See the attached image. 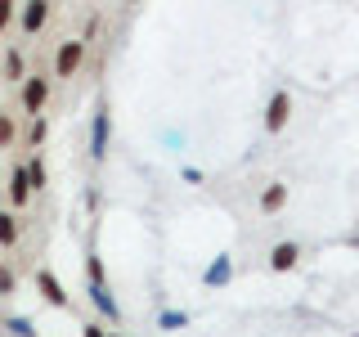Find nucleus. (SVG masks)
<instances>
[{
	"label": "nucleus",
	"mask_w": 359,
	"mask_h": 337,
	"mask_svg": "<svg viewBox=\"0 0 359 337\" xmlns=\"http://www.w3.org/2000/svg\"><path fill=\"white\" fill-rule=\"evenodd\" d=\"M45 131H50V126H45V117L32 121V144H41V140H45Z\"/></svg>",
	"instance_id": "nucleus-15"
},
{
	"label": "nucleus",
	"mask_w": 359,
	"mask_h": 337,
	"mask_svg": "<svg viewBox=\"0 0 359 337\" xmlns=\"http://www.w3.org/2000/svg\"><path fill=\"white\" fill-rule=\"evenodd\" d=\"M18 243V220L9 211H0V247H14Z\"/></svg>",
	"instance_id": "nucleus-10"
},
{
	"label": "nucleus",
	"mask_w": 359,
	"mask_h": 337,
	"mask_svg": "<svg viewBox=\"0 0 359 337\" xmlns=\"http://www.w3.org/2000/svg\"><path fill=\"white\" fill-rule=\"evenodd\" d=\"M283 198H287V189H283V185H269V189H265V198H261V207H265V211H278V207H283Z\"/></svg>",
	"instance_id": "nucleus-12"
},
{
	"label": "nucleus",
	"mask_w": 359,
	"mask_h": 337,
	"mask_svg": "<svg viewBox=\"0 0 359 337\" xmlns=\"http://www.w3.org/2000/svg\"><path fill=\"white\" fill-rule=\"evenodd\" d=\"M9 18H14V5H5V0H0V27H9Z\"/></svg>",
	"instance_id": "nucleus-19"
},
{
	"label": "nucleus",
	"mask_w": 359,
	"mask_h": 337,
	"mask_svg": "<svg viewBox=\"0 0 359 337\" xmlns=\"http://www.w3.org/2000/svg\"><path fill=\"white\" fill-rule=\"evenodd\" d=\"M297 256H301L297 243H278L274 256H269V265H274V270H292V265H297Z\"/></svg>",
	"instance_id": "nucleus-6"
},
{
	"label": "nucleus",
	"mask_w": 359,
	"mask_h": 337,
	"mask_svg": "<svg viewBox=\"0 0 359 337\" xmlns=\"http://www.w3.org/2000/svg\"><path fill=\"white\" fill-rule=\"evenodd\" d=\"M112 337H117V333H112Z\"/></svg>",
	"instance_id": "nucleus-21"
},
{
	"label": "nucleus",
	"mask_w": 359,
	"mask_h": 337,
	"mask_svg": "<svg viewBox=\"0 0 359 337\" xmlns=\"http://www.w3.org/2000/svg\"><path fill=\"white\" fill-rule=\"evenodd\" d=\"M9 329H14L18 337H32V324H27V319H14V324H9Z\"/></svg>",
	"instance_id": "nucleus-18"
},
{
	"label": "nucleus",
	"mask_w": 359,
	"mask_h": 337,
	"mask_svg": "<svg viewBox=\"0 0 359 337\" xmlns=\"http://www.w3.org/2000/svg\"><path fill=\"white\" fill-rule=\"evenodd\" d=\"M36 288L45 292V301H50V306H59V310L67 306V292H63V284L50 275V270H41V275H36Z\"/></svg>",
	"instance_id": "nucleus-4"
},
{
	"label": "nucleus",
	"mask_w": 359,
	"mask_h": 337,
	"mask_svg": "<svg viewBox=\"0 0 359 337\" xmlns=\"http://www.w3.org/2000/svg\"><path fill=\"white\" fill-rule=\"evenodd\" d=\"M81 59H86V41H63L59 45V59H54V72H59V77H72Z\"/></svg>",
	"instance_id": "nucleus-1"
},
{
	"label": "nucleus",
	"mask_w": 359,
	"mask_h": 337,
	"mask_svg": "<svg viewBox=\"0 0 359 337\" xmlns=\"http://www.w3.org/2000/svg\"><path fill=\"white\" fill-rule=\"evenodd\" d=\"M45 99H50V81H45V77H27V86H22V108L41 112Z\"/></svg>",
	"instance_id": "nucleus-2"
},
{
	"label": "nucleus",
	"mask_w": 359,
	"mask_h": 337,
	"mask_svg": "<svg viewBox=\"0 0 359 337\" xmlns=\"http://www.w3.org/2000/svg\"><path fill=\"white\" fill-rule=\"evenodd\" d=\"M27 194H32V180H27V166H22V171H14V189H9L14 207H22V202H27Z\"/></svg>",
	"instance_id": "nucleus-9"
},
{
	"label": "nucleus",
	"mask_w": 359,
	"mask_h": 337,
	"mask_svg": "<svg viewBox=\"0 0 359 337\" xmlns=\"http://www.w3.org/2000/svg\"><path fill=\"white\" fill-rule=\"evenodd\" d=\"M45 18H50V5H45V0H32V5L22 9V27H27V32H36Z\"/></svg>",
	"instance_id": "nucleus-7"
},
{
	"label": "nucleus",
	"mask_w": 359,
	"mask_h": 337,
	"mask_svg": "<svg viewBox=\"0 0 359 337\" xmlns=\"http://www.w3.org/2000/svg\"><path fill=\"white\" fill-rule=\"evenodd\" d=\"M81 333H86V337H104V333H99V329H95V324H86V329H81Z\"/></svg>",
	"instance_id": "nucleus-20"
},
{
	"label": "nucleus",
	"mask_w": 359,
	"mask_h": 337,
	"mask_svg": "<svg viewBox=\"0 0 359 337\" xmlns=\"http://www.w3.org/2000/svg\"><path fill=\"white\" fill-rule=\"evenodd\" d=\"M9 140H14V121H9V117H5V112H0V149H5V144H9Z\"/></svg>",
	"instance_id": "nucleus-14"
},
{
	"label": "nucleus",
	"mask_w": 359,
	"mask_h": 337,
	"mask_svg": "<svg viewBox=\"0 0 359 337\" xmlns=\"http://www.w3.org/2000/svg\"><path fill=\"white\" fill-rule=\"evenodd\" d=\"M287 108H292L287 90H278V95L269 99V112H265V131H283V121H287Z\"/></svg>",
	"instance_id": "nucleus-3"
},
{
	"label": "nucleus",
	"mask_w": 359,
	"mask_h": 337,
	"mask_svg": "<svg viewBox=\"0 0 359 337\" xmlns=\"http://www.w3.org/2000/svg\"><path fill=\"white\" fill-rule=\"evenodd\" d=\"M233 275V265H229V256H216V261H211V270H207V284L216 288V284H224V279Z\"/></svg>",
	"instance_id": "nucleus-11"
},
{
	"label": "nucleus",
	"mask_w": 359,
	"mask_h": 337,
	"mask_svg": "<svg viewBox=\"0 0 359 337\" xmlns=\"http://www.w3.org/2000/svg\"><path fill=\"white\" fill-rule=\"evenodd\" d=\"M27 180H32V189H45V162H41V157L27 162Z\"/></svg>",
	"instance_id": "nucleus-13"
},
{
	"label": "nucleus",
	"mask_w": 359,
	"mask_h": 337,
	"mask_svg": "<svg viewBox=\"0 0 359 337\" xmlns=\"http://www.w3.org/2000/svg\"><path fill=\"white\" fill-rule=\"evenodd\" d=\"M90 301H95L99 310L108 315V319H121V310H117V301L108 297V288H104V279H95V284H90Z\"/></svg>",
	"instance_id": "nucleus-5"
},
{
	"label": "nucleus",
	"mask_w": 359,
	"mask_h": 337,
	"mask_svg": "<svg viewBox=\"0 0 359 337\" xmlns=\"http://www.w3.org/2000/svg\"><path fill=\"white\" fill-rule=\"evenodd\" d=\"M0 292H14V275H9L5 265H0Z\"/></svg>",
	"instance_id": "nucleus-16"
},
{
	"label": "nucleus",
	"mask_w": 359,
	"mask_h": 337,
	"mask_svg": "<svg viewBox=\"0 0 359 337\" xmlns=\"http://www.w3.org/2000/svg\"><path fill=\"white\" fill-rule=\"evenodd\" d=\"M104 149H108V112L99 108V112H95V149H90V153L104 157Z\"/></svg>",
	"instance_id": "nucleus-8"
},
{
	"label": "nucleus",
	"mask_w": 359,
	"mask_h": 337,
	"mask_svg": "<svg viewBox=\"0 0 359 337\" xmlns=\"http://www.w3.org/2000/svg\"><path fill=\"white\" fill-rule=\"evenodd\" d=\"M180 324H184V315H175V310L162 315V329H180Z\"/></svg>",
	"instance_id": "nucleus-17"
}]
</instances>
